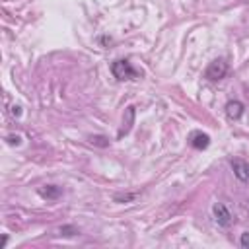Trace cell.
<instances>
[{
  "mask_svg": "<svg viewBox=\"0 0 249 249\" xmlns=\"http://www.w3.org/2000/svg\"><path fill=\"white\" fill-rule=\"evenodd\" d=\"M60 193L62 191L58 187H54V185H47V189H39V195L45 196V198H56Z\"/></svg>",
  "mask_w": 249,
  "mask_h": 249,
  "instance_id": "52a82bcc",
  "label": "cell"
},
{
  "mask_svg": "<svg viewBox=\"0 0 249 249\" xmlns=\"http://www.w3.org/2000/svg\"><path fill=\"white\" fill-rule=\"evenodd\" d=\"M226 74H228V62L222 60V58H218V60H214V62L208 64V68H206V72H204V78L210 80V82H218V80H222Z\"/></svg>",
  "mask_w": 249,
  "mask_h": 249,
  "instance_id": "7a4b0ae2",
  "label": "cell"
},
{
  "mask_svg": "<svg viewBox=\"0 0 249 249\" xmlns=\"http://www.w3.org/2000/svg\"><path fill=\"white\" fill-rule=\"evenodd\" d=\"M226 115H228V119H231V121L239 119V117L243 115V103L237 101V99L228 101V103H226Z\"/></svg>",
  "mask_w": 249,
  "mask_h": 249,
  "instance_id": "8992f818",
  "label": "cell"
},
{
  "mask_svg": "<svg viewBox=\"0 0 249 249\" xmlns=\"http://www.w3.org/2000/svg\"><path fill=\"white\" fill-rule=\"evenodd\" d=\"M212 214H214V218H216L218 226H222V228H228V226H231V222H233V218H231L230 210H228L222 202H216V204L212 206Z\"/></svg>",
  "mask_w": 249,
  "mask_h": 249,
  "instance_id": "3957f363",
  "label": "cell"
},
{
  "mask_svg": "<svg viewBox=\"0 0 249 249\" xmlns=\"http://www.w3.org/2000/svg\"><path fill=\"white\" fill-rule=\"evenodd\" d=\"M239 243H241V247H245V249H249V231H245V233H241V239H239Z\"/></svg>",
  "mask_w": 249,
  "mask_h": 249,
  "instance_id": "ba28073f",
  "label": "cell"
},
{
  "mask_svg": "<svg viewBox=\"0 0 249 249\" xmlns=\"http://www.w3.org/2000/svg\"><path fill=\"white\" fill-rule=\"evenodd\" d=\"M189 144H191L193 148H196V150H204V148H208V144H210V136L204 134V132H200V130H195V132H191V136H189Z\"/></svg>",
  "mask_w": 249,
  "mask_h": 249,
  "instance_id": "5b68a950",
  "label": "cell"
},
{
  "mask_svg": "<svg viewBox=\"0 0 249 249\" xmlns=\"http://www.w3.org/2000/svg\"><path fill=\"white\" fill-rule=\"evenodd\" d=\"M111 72H113V76L117 78V80H121V82H124V80H136L140 74L132 68V64L128 62V60H124V58H121V60H115L113 64H111Z\"/></svg>",
  "mask_w": 249,
  "mask_h": 249,
  "instance_id": "6da1fadb",
  "label": "cell"
},
{
  "mask_svg": "<svg viewBox=\"0 0 249 249\" xmlns=\"http://www.w3.org/2000/svg\"><path fill=\"white\" fill-rule=\"evenodd\" d=\"M230 165H231V169H233V173H235V177L239 179V181H249V163L245 161V160H241V158H233L231 161H230Z\"/></svg>",
  "mask_w": 249,
  "mask_h": 249,
  "instance_id": "277c9868",
  "label": "cell"
}]
</instances>
